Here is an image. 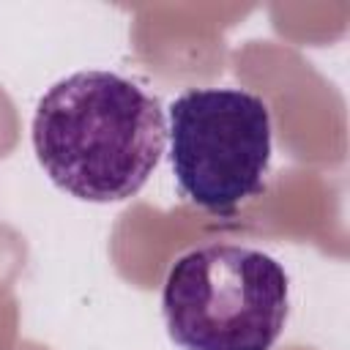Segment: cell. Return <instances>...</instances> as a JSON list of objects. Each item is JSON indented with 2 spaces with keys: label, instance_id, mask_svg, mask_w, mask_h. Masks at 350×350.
Here are the masks:
<instances>
[{
  "label": "cell",
  "instance_id": "6da1fadb",
  "mask_svg": "<svg viewBox=\"0 0 350 350\" xmlns=\"http://www.w3.org/2000/svg\"><path fill=\"white\" fill-rule=\"evenodd\" d=\"M167 142L156 96L112 71H77L55 82L33 115V150L49 180L88 202L137 194Z\"/></svg>",
  "mask_w": 350,
  "mask_h": 350
},
{
  "label": "cell",
  "instance_id": "7a4b0ae2",
  "mask_svg": "<svg viewBox=\"0 0 350 350\" xmlns=\"http://www.w3.org/2000/svg\"><path fill=\"white\" fill-rule=\"evenodd\" d=\"M161 309L183 350H271L287 320V273L260 249L208 243L172 262Z\"/></svg>",
  "mask_w": 350,
  "mask_h": 350
},
{
  "label": "cell",
  "instance_id": "3957f363",
  "mask_svg": "<svg viewBox=\"0 0 350 350\" xmlns=\"http://www.w3.org/2000/svg\"><path fill=\"white\" fill-rule=\"evenodd\" d=\"M271 112L241 88H194L170 107V164L180 191L211 213H230L262 191Z\"/></svg>",
  "mask_w": 350,
  "mask_h": 350
}]
</instances>
